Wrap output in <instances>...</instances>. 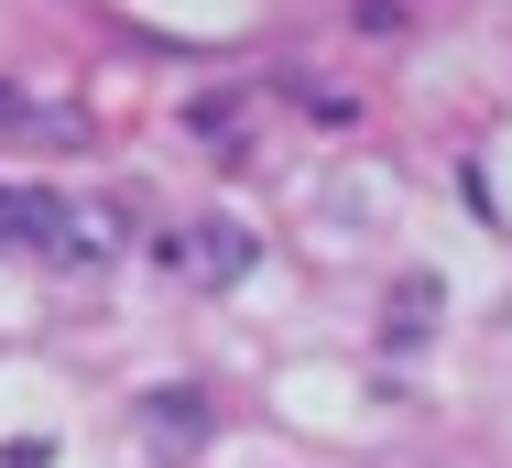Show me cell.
Segmentation results:
<instances>
[{
    "label": "cell",
    "instance_id": "cell-1",
    "mask_svg": "<svg viewBox=\"0 0 512 468\" xmlns=\"http://www.w3.org/2000/svg\"><path fill=\"white\" fill-rule=\"evenodd\" d=\"M153 262L186 283H240L251 273V229H229V218H197V229H164L153 240Z\"/></svg>",
    "mask_w": 512,
    "mask_h": 468
},
{
    "label": "cell",
    "instance_id": "cell-2",
    "mask_svg": "<svg viewBox=\"0 0 512 468\" xmlns=\"http://www.w3.org/2000/svg\"><path fill=\"white\" fill-rule=\"evenodd\" d=\"M66 229H77V218H66L44 186H0V240H11V251H33V240H66Z\"/></svg>",
    "mask_w": 512,
    "mask_h": 468
},
{
    "label": "cell",
    "instance_id": "cell-3",
    "mask_svg": "<svg viewBox=\"0 0 512 468\" xmlns=\"http://www.w3.org/2000/svg\"><path fill=\"white\" fill-rule=\"evenodd\" d=\"M142 425H153V447H197V436H207V403H197V392H153Z\"/></svg>",
    "mask_w": 512,
    "mask_h": 468
}]
</instances>
